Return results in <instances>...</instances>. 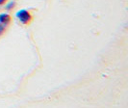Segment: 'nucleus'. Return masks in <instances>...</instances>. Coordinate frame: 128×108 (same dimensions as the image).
<instances>
[{
	"label": "nucleus",
	"instance_id": "3",
	"mask_svg": "<svg viewBox=\"0 0 128 108\" xmlns=\"http://www.w3.org/2000/svg\"><path fill=\"white\" fill-rule=\"evenodd\" d=\"M4 5H5V10H6L7 12H11V11H13L14 9L16 3L14 0H11V1H7Z\"/></svg>",
	"mask_w": 128,
	"mask_h": 108
},
{
	"label": "nucleus",
	"instance_id": "1",
	"mask_svg": "<svg viewBox=\"0 0 128 108\" xmlns=\"http://www.w3.org/2000/svg\"><path fill=\"white\" fill-rule=\"evenodd\" d=\"M16 18L19 22L23 25H28L32 22L33 16L28 10L26 9H20L16 13Z\"/></svg>",
	"mask_w": 128,
	"mask_h": 108
},
{
	"label": "nucleus",
	"instance_id": "5",
	"mask_svg": "<svg viewBox=\"0 0 128 108\" xmlns=\"http://www.w3.org/2000/svg\"><path fill=\"white\" fill-rule=\"evenodd\" d=\"M8 0H0V6H3Z\"/></svg>",
	"mask_w": 128,
	"mask_h": 108
},
{
	"label": "nucleus",
	"instance_id": "2",
	"mask_svg": "<svg viewBox=\"0 0 128 108\" xmlns=\"http://www.w3.org/2000/svg\"><path fill=\"white\" fill-rule=\"evenodd\" d=\"M11 21H12V16L8 13V12L0 14V23L8 26L11 23Z\"/></svg>",
	"mask_w": 128,
	"mask_h": 108
},
{
	"label": "nucleus",
	"instance_id": "4",
	"mask_svg": "<svg viewBox=\"0 0 128 108\" xmlns=\"http://www.w3.org/2000/svg\"><path fill=\"white\" fill-rule=\"evenodd\" d=\"M6 29H7V26L4 25V24H2V23H0V36H2L5 32H6Z\"/></svg>",
	"mask_w": 128,
	"mask_h": 108
}]
</instances>
